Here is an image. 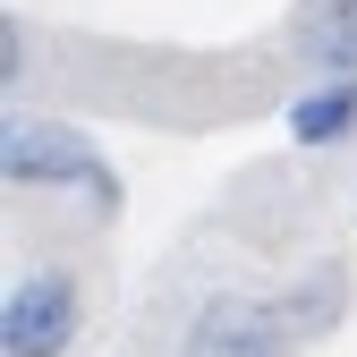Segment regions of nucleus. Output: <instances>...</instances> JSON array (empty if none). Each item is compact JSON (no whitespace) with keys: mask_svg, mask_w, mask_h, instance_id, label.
I'll return each mask as SVG.
<instances>
[{"mask_svg":"<svg viewBox=\"0 0 357 357\" xmlns=\"http://www.w3.org/2000/svg\"><path fill=\"white\" fill-rule=\"evenodd\" d=\"M178 357H289V324L255 298H204Z\"/></svg>","mask_w":357,"mask_h":357,"instance_id":"nucleus-3","label":"nucleus"},{"mask_svg":"<svg viewBox=\"0 0 357 357\" xmlns=\"http://www.w3.org/2000/svg\"><path fill=\"white\" fill-rule=\"evenodd\" d=\"M0 170L9 188H94L111 204V178H102V153L77 137V128H52V119H9L0 137Z\"/></svg>","mask_w":357,"mask_h":357,"instance_id":"nucleus-1","label":"nucleus"},{"mask_svg":"<svg viewBox=\"0 0 357 357\" xmlns=\"http://www.w3.org/2000/svg\"><path fill=\"white\" fill-rule=\"evenodd\" d=\"M298 43H306V60H324L332 77H357V0H315Z\"/></svg>","mask_w":357,"mask_h":357,"instance_id":"nucleus-5","label":"nucleus"},{"mask_svg":"<svg viewBox=\"0 0 357 357\" xmlns=\"http://www.w3.org/2000/svg\"><path fill=\"white\" fill-rule=\"evenodd\" d=\"M85 324V289L77 273H26L0 306V357H60Z\"/></svg>","mask_w":357,"mask_h":357,"instance_id":"nucleus-2","label":"nucleus"},{"mask_svg":"<svg viewBox=\"0 0 357 357\" xmlns=\"http://www.w3.org/2000/svg\"><path fill=\"white\" fill-rule=\"evenodd\" d=\"M349 128H357V77H324L315 94L289 102V137H298L306 153H315V145H340Z\"/></svg>","mask_w":357,"mask_h":357,"instance_id":"nucleus-4","label":"nucleus"}]
</instances>
